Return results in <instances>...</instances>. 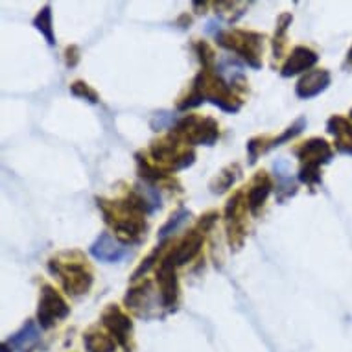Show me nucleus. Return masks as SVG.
Here are the masks:
<instances>
[{
  "mask_svg": "<svg viewBox=\"0 0 352 352\" xmlns=\"http://www.w3.org/2000/svg\"><path fill=\"white\" fill-rule=\"evenodd\" d=\"M50 272L52 275L61 280L63 288L67 294L70 295H80L87 294L91 284H93V275L87 270V266L83 264V260H78V262H63V260H50Z\"/></svg>",
  "mask_w": 352,
  "mask_h": 352,
  "instance_id": "f257e3e1",
  "label": "nucleus"
},
{
  "mask_svg": "<svg viewBox=\"0 0 352 352\" xmlns=\"http://www.w3.org/2000/svg\"><path fill=\"white\" fill-rule=\"evenodd\" d=\"M218 43L227 50L236 52L242 56L251 67L258 69L260 67V43L262 37L256 34H249V32H229V34H219Z\"/></svg>",
  "mask_w": 352,
  "mask_h": 352,
  "instance_id": "f03ea898",
  "label": "nucleus"
},
{
  "mask_svg": "<svg viewBox=\"0 0 352 352\" xmlns=\"http://www.w3.org/2000/svg\"><path fill=\"white\" fill-rule=\"evenodd\" d=\"M175 133L183 137L192 144L210 146L218 139V124L212 118H197V116H188L177 124Z\"/></svg>",
  "mask_w": 352,
  "mask_h": 352,
  "instance_id": "7ed1b4c3",
  "label": "nucleus"
},
{
  "mask_svg": "<svg viewBox=\"0 0 352 352\" xmlns=\"http://www.w3.org/2000/svg\"><path fill=\"white\" fill-rule=\"evenodd\" d=\"M70 308L63 300V297L52 288L45 284L41 289L39 310H37V319H39L41 329H50L54 324L69 316Z\"/></svg>",
  "mask_w": 352,
  "mask_h": 352,
  "instance_id": "20e7f679",
  "label": "nucleus"
},
{
  "mask_svg": "<svg viewBox=\"0 0 352 352\" xmlns=\"http://www.w3.org/2000/svg\"><path fill=\"white\" fill-rule=\"evenodd\" d=\"M91 254H93L94 258H98L100 262L113 264V262H120V260L127 258L129 256V249L118 238L111 236L109 232H102L96 238V242L91 245Z\"/></svg>",
  "mask_w": 352,
  "mask_h": 352,
  "instance_id": "39448f33",
  "label": "nucleus"
},
{
  "mask_svg": "<svg viewBox=\"0 0 352 352\" xmlns=\"http://www.w3.org/2000/svg\"><path fill=\"white\" fill-rule=\"evenodd\" d=\"M102 319H104V324L109 329L113 338L122 346H127V340H129V334H131V329H133L131 319L127 318L118 306H109L102 316Z\"/></svg>",
  "mask_w": 352,
  "mask_h": 352,
  "instance_id": "423d86ee",
  "label": "nucleus"
},
{
  "mask_svg": "<svg viewBox=\"0 0 352 352\" xmlns=\"http://www.w3.org/2000/svg\"><path fill=\"white\" fill-rule=\"evenodd\" d=\"M295 155L302 159L305 164H312V166H321L327 164L332 159V150L323 139H310L308 142L295 150Z\"/></svg>",
  "mask_w": 352,
  "mask_h": 352,
  "instance_id": "0eeeda50",
  "label": "nucleus"
},
{
  "mask_svg": "<svg viewBox=\"0 0 352 352\" xmlns=\"http://www.w3.org/2000/svg\"><path fill=\"white\" fill-rule=\"evenodd\" d=\"M330 85V74L327 70H312V72H306L299 80L297 87H295V93L299 98H314L321 94Z\"/></svg>",
  "mask_w": 352,
  "mask_h": 352,
  "instance_id": "6e6552de",
  "label": "nucleus"
},
{
  "mask_svg": "<svg viewBox=\"0 0 352 352\" xmlns=\"http://www.w3.org/2000/svg\"><path fill=\"white\" fill-rule=\"evenodd\" d=\"M175 266H172L168 260H162L159 267V286H161V302L166 308H172L177 300V277H175Z\"/></svg>",
  "mask_w": 352,
  "mask_h": 352,
  "instance_id": "1a4fd4ad",
  "label": "nucleus"
},
{
  "mask_svg": "<svg viewBox=\"0 0 352 352\" xmlns=\"http://www.w3.org/2000/svg\"><path fill=\"white\" fill-rule=\"evenodd\" d=\"M201 245H203V236L199 234V232L194 231L190 232L188 236L183 238V240L179 242V245L173 249L172 253H170V256H166L164 260H168L172 266H183V264H186L188 260H192L197 253H199Z\"/></svg>",
  "mask_w": 352,
  "mask_h": 352,
  "instance_id": "9d476101",
  "label": "nucleus"
},
{
  "mask_svg": "<svg viewBox=\"0 0 352 352\" xmlns=\"http://www.w3.org/2000/svg\"><path fill=\"white\" fill-rule=\"evenodd\" d=\"M318 54L310 50V48L306 47H297L294 48V52L288 58V61L284 63L283 72L280 74L284 78H289V76L300 74V72H305V70L312 69L314 65L318 63Z\"/></svg>",
  "mask_w": 352,
  "mask_h": 352,
  "instance_id": "9b49d317",
  "label": "nucleus"
},
{
  "mask_svg": "<svg viewBox=\"0 0 352 352\" xmlns=\"http://www.w3.org/2000/svg\"><path fill=\"white\" fill-rule=\"evenodd\" d=\"M327 129L330 135H334L338 150L352 155V124L341 116H332L327 124Z\"/></svg>",
  "mask_w": 352,
  "mask_h": 352,
  "instance_id": "f8f14e48",
  "label": "nucleus"
},
{
  "mask_svg": "<svg viewBox=\"0 0 352 352\" xmlns=\"http://www.w3.org/2000/svg\"><path fill=\"white\" fill-rule=\"evenodd\" d=\"M39 329L35 327L34 321H28V323L24 324L23 329L15 332V334L6 341L8 346H12L15 351L19 352H28L30 349H34L37 343H39Z\"/></svg>",
  "mask_w": 352,
  "mask_h": 352,
  "instance_id": "ddd939ff",
  "label": "nucleus"
},
{
  "mask_svg": "<svg viewBox=\"0 0 352 352\" xmlns=\"http://www.w3.org/2000/svg\"><path fill=\"white\" fill-rule=\"evenodd\" d=\"M270 190H272V183H270V179H267L266 175H258V177L253 181V185H251L248 194V203L249 208H251V212H258V208L264 205L266 197L270 196Z\"/></svg>",
  "mask_w": 352,
  "mask_h": 352,
  "instance_id": "4468645a",
  "label": "nucleus"
},
{
  "mask_svg": "<svg viewBox=\"0 0 352 352\" xmlns=\"http://www.w3.org/2000/svg\"><path fill=\"white\" fill-rule=\"evenodd\" d=\"M87 352H115L116 343L113 338L102 334V332H89L83 338Z\"/></svg>",
  "mask_w": 352,
  "mask_h": 352,
  "instance_id": "2eb2a0df",
  "label": "nucleus"
},
{
  "mask_svg": "<svg viewBox=\"0 0 352 352\" xmlns=\"http://www.w3.org/2000/svg\"><path fill=\"white\" fill-rule=\"evenodd\" d=\"M34 24H35V28L39 30L41 34L47 37L48 45H54V43H56L52 34V12H50V6H45L43 10H41L39 15L35 17Z\"/></svg>",
  "mask_w": 352,
  "mask_h": 352,
  "instance_id": "dca6fc26",
  "label": "nucleus"
},
{
  "mask_svg": "<svg viewBox=\"0 0 352 352\" xmlns=\"http://www.w3.org/2000/svg\"><path fill=\"white\" fill-rule=\"evenodd\" d=\"M188 218H190V212H188V210H185V208H179L177 212L172 214V218L168 219L166 226L162 227L161 232H159V238H161V240H164L168 234H172V232H175L177 229H181V227L185 226L186 221H188Z\"/></svg>",
  "mask_w": 352,
  "mask_h": 352,
  "instance_id": "f3484780",
  "label": "nucleus"
},
{
  "mask_svg": "<svg viewBox=\"0 0 352 352\" xmlns=\"http://www.w3.org/2000/svg\"><path fill=\"white\" fill-rule=\"evenodd\" d=\"M292 23V15L289 13H284L280 21H278V26H277V34H275V56H280L283 54V48H284V32L288 30V24Z\"/></svg>",
  "mask_w": 352,
  "mask_h": 352,
  "instance_id": "a211bd4d",
  "label": "nucleus"
},
{
  "mask_svg": "<svg viewBox=\"0 0 352 352\" xmlns=\"http://www.w3.org/2000/svg\"><path fill=\"white\" fill-rule=\"evenodd\" d=\"M70 91H72V94H74V96L87 98L89 102H91V104H96V102H98V96H96V93H94L93 89H89V85H87V83L76 81L74 85L70 87Z\"/></svg>",
  "mask_w": 352,
  "mask_h": 352,
  "instance_id": "6ab92c4d",
  "label": "nucleus"
},
{
  "mask_svg": "<svg viewBox=\"0 0 352 352\" xmlns=\"http://www.w3.org/2000/svg\"><path fill=\"white\" fill-rule=\"evenodd\" d=\"M349 61H351V63H352V48H351V50H349Z\"/></svg>",
  "mask_w": 352,
  "mask_h": 352,
  "instance_id": "aec40b11",
  "label": "nucleus"
},
{
  "mask_svg": "<svg viewBox=\"0 0 352 352\" xmlns=\"http://www.w3.org/2000/svg\"><path fill=\"white\" fill-rule=\"evenodd\" d=\"M351 116H352V111H351Z\"/></svg>",
  "mask_w": 352,
  "mask_h": 352,
  "instance_id": "412c9836",
  "label": "nucleus"
}]
</instances>
